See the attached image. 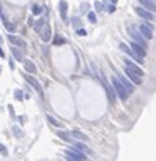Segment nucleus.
<instances>
[{"label":"nucleus","instance_id":"1","mask_svg":"<svg viewBox=\"0 0 156 161\" xmlns=\"http://www.w3.org/2000/svg\"><path fill=\"white\" fill-rule=\"evenodd\" d=\"M128 32H129V35H131V38L134 40V43H137L139 46H142L144 49H147V40L140 35V32H139L136 27H128Z\"/></svg>","mask_w":156,"mask_h":161},{"label":"nucleus","instance_id":"2","mask_svg":"<svg viewBox=\"0 0 156 161\" xmlns=\"http://www.w3.org/2000/svg\"><path fill=\"white\" fill-rule=\"evenodd\" d=\"M112 85H114V89H115V92H117L118 98H120L121 101H126V100H128V95H129V93L125 90V87L120 84V80H118L117 78H112Z\"/></svg>","mask_w":156,"mask_h":161},{"label":"nucleus","instance_id":"3","mask_svg":"<svg viewBox=\"0 0 156 161\" xmlns=\"http://www.w3.org/2000/svg\"><path fill=\"white\" fill-rule=\"evenodd\" d=\"M98 79L101 80V84H102V87L106 89V92H107V96H109V101H112V103H115V92L111 89V85L107 84V80H106V78H104V74H102L101 71H98Z\"/></svg>","mask_w":156,"mask_h":161},{"label":"nucleus","instance_id":"4","mask_svg":"<svg viewBox=\"0 0 156 161\" xmlns=\"http://www.w3.org/2000/svg\"><path fill=\"white\" fill-rule=\"evenodd\" d=\"M125 68H126V70H129L131 73H134V74H137L139 78H142V76H144V70H142L140 66H137V63L131 62L129 59H126V60H125Z\"/></svg>","mask_w":156,"mask_h":161},{"label":"nucleus","instance_id":"5","mask_svg":"<svg viewBox=\"0 0 156 161\" xmlns=\"http://www.w3.org/2000/svg\"><path fill=\"white\" fill-rule=\"evenodd\" d=\"M24 79L27 80L28 84H30V85L33 87V89L36 90V93H38V95L43 98V95H44V93H43V89H41V85H39V82H38V80H36L35 78H33V76H30V74H24Z\"/></svg>","mask_w":156,"mask_h":161},{"label":"nucleus","instance_id":"6","mask_svg":"<svg viewBox=\"0 0 156 161\" xmlns=\"http://www.w3.org/2000/svg\"><path fill=\"white\" fill-rule=\"evenodd\" d=\"M139 32H140V35L144 36L145 40H153V29H151L150 25L140 24L139 25Z\"/></svg>","mask_w":156,"mask_h":161},{"label":"nucleus","instance_id":"7","mask_svg":"<svg viewBox=\"0 0 156 161\" xmlns=\"http://www.w3.org/2000/svg\"><path fill=\"white\" fill-rule=\"evenodd\" d=\"M136 13H137L140 18H144V19H148V21H155V14L151 11H148V10H145V8H142V6H137L136 8Z\"/></svg>","mask_w":156,"mask_h":161},{"label":"nucleus","instance_id":"8","mask_svg":"<svg viewBox=\"0 0 156 161\" xmlns=\"http://www.w3.org/2000/svg\"><path fill=\"white\" fill-rule=\"evenodd\" d=\"M39 32H41V40H43L44 43H47L49 40L52 38V30H51V25H49V24H44V25H43V29L39 30Z\"/></svg>","mask_w":156,"mask_h":161},{"label":"nucleus","instance_id":"9","mask_svg":"<svg viewBox=\"0 0 156 161\" xmlns=\"http://www.w3.org/2000/svg\"><path fill=\"white\" fill-rule=\"evenodd\" d=\"M120 51H123V52L128 54V55H131V57H132V59H134L137 63H144V59H140L139 55H136V54L131 51V48H129V46H126L125 43H121V44H120Z\"/></svg>","mask_w":156,"mask_h":161},{"label":"nucleus","instance_id":"10","mask_svg":"<svg viewBox=\"0 0 156 161\" xmlns=\"http://www.w3.org/2000/svg\"><path fill=\"white\" fill-rule=\"evenodd\" d=\"M131 51L134 52L136 55H139L140 59H145V55H147V49H144L142 46H139L137 43H134V41L131 43Z\"/></svg>","mask_w":156,"mask_h":161},{"label":"nucleus","instance_id":"11","mask_svg":"<svg viewBox=\"0 0 156 161\" xmlns=\"http://www.w3.org/2000/svg\"><path fill=\"white\" fill-rule=\"evenodd\" d=\"M65 153L68 156H74V158H79L82 161H85V158H87V156H85L81 150H77V149H68V150H65Z\"/></svg>","mask_w":156,"mask_h":161},{"label":"nucleus","instance_id":"12","mask_svg":"<svg viewBox=\"0 0 156 161\" xmlns=\"http://www.w3.org/2000/svg\"><path fill=\"white\" fill-rule=\"evenodd\" d=\"M8 41L11 43V44H14V46H19V48H25V41L22 38H19V36H16V35H8Z\"/></svg>","mask_w":156,"mask_h":161},{"label":"nucleus","instance_id":"13","mask_svg":"<svg viewBox=\"0 0 156 161\" xmlns=\"http://www.w3.org/2000/svg\"><path fill=\"white\" fill-rule=\"evenodd\" d=\"M117 79L120 80V84L125 87V90H126V92H128V93H132V92H134V85H132V84L129 82V80L126 79V78H123V76H118Z\"/></svg>","mask_w":156,"mask_h":161},{"label":"nucleus","instance_id":"14","mask_svg":"<svg viewBox=\"0 0 156 161\" xmlns=\"http://www.w3.org/2000/svg\"><path fill=\"white\" fill-rule=\"evenodd\" d=\"M139 2H140L142 8L148 10V11H151V13H153L155 10H156V5H155V2H153V0H139Z\"/></svg>","mask_w":156,"mask_h":161},{"label":"nucleus","instance_id":"15","mask_svg":"<svg viewBox=\"0 0 156 161\" xmlns=\"http://www.w3.org/2000/svg\"><path fill=\"white\" fill-rule=\"evenodd\" d=\"M22 62H24V66H25V70H27L28 73H33V74H36V66H35V63H33L32 60L22 59Z\"/></svg>","mask_w":156,"mask_h":161},{"label":"nucleus","instance_id":"16","mask_svg":"<svg viewBox=\"0 0 156 161\" xmlns=\"http://www.w3.org/2000/svg\"><path fill=\"white\" fill-rule=\"evenodd\" d=\"M58 10H60L62 19H66V18H68V3H66L65 0H62V2H60V5H58Z\"/></svg>","mask_w":156,"mask_h":161},{"label":"nucleus","instance_id":"17","mask_svg":"<svg viewBox=\"0 0 156 161\" xmlns=\"http://www.w3.org/2000/svg\"><path fill=\"white\" fill-rule=\"evenodd\" d=\"M125 73H126V74H128V78L132 80V84H136V85H140V84H142V78H139L137 74H134V73H131V71H129V70H126V68H125Z\"/></svg>","mask_w":156,"mask_h":161},{"label":"nucleus","instance_id":"18","mask_svg":"<svg viewBox=\"0 0 156 161\" xmlns=\"http://www.w3.org/2000/svg\"><path fill=\"white\" fill-rule=\"evenodd\" d=\"M71 136H74L76 139H79V141H88V137L85 136L84 133H81L79 130H73V131H71Z\"/></svg>","mask_w":156,"mask_h":161},{"label":"nucleus","instance_id":"19","mask_svg":"<svg viewBox=\"0 0 156 161\" xmlns=\"http://www.w3.org/2000/svg\"><path fill=\"white\" fill-rule=\"evenodd\" d=\"M46 119H47V122L51 123V125L57 126V128H62V126H63V123H60V122H58V120H55L54 117H51V115H49V114H47V115H46Z\"/></svg>","mask_w":156,"mask_h":161},{"label":"nucleus","instance_id":"20","mask_svg":"<svg viewBox=\"0 0 156 161\" xmlns=\"http://www.w3.org/2000/svg\"><path fill=\"white\" fill-rule=\"evenodd\" d=\"M73 144H74V147H76L77 150H81V152H88V153H92V150H88V147L84 145L82 142H73Z\"/></svg>","mask_w":156,"mask_h":161},{"label":"nucleus","instance_id":"21","mask_svg":"<svg viewBox=\"0 0 156 161\" xmlns=\"http://www.w3.org/2000/svg\"><path fill=\"white\" fill-rule=\"evenodd\" d=\"M57 134H58V137H60V139L65 141V142H73V139L69 137V134L66 133V131H58Z\"/></svg>","mask_w":156,"mask_h":161},{"label":"nucleus","instance_id":"22","mask_svg":"<svg viewBox=\"0 0 156 161\" xmlns=\"http://www.w3.org/2000/svg\"><path fill=\"white\" fill-rule=\"evenodd\" d=\"M44 24H46V21H44V19H39V21H36V24L33 25V29H35L36 32H39V30L43 29V25H44Z\"/></svg>","mask_w":156,"mask_h":161},{"label":"nucleus","instance_id":"23","mask_svg":"<svg viewBox=\"0 0 156 161\" xmlns=\"http://www.w3.org/2000/svg\"><path fill=\"white\" fill-rule=\"evenodd\" d=\"M32 13H33V14H35V16L41 14V13H43L41 6H39V5H36V3H35V5H33V6H32Z\"/></svg>","mask_w":156,"mask_h":161},{"label":"nucleus","instance_id":"24","mask_svg":"<svg viewBox=\"0 0 156 161\" xmlns=\"http://www.w3.org/2000/svg\"><path fill=\"white\" fill-rule=\"evenodd\" d=\"M11 52L14 54V57H16V60H19V62H22V59H24V57H22V54L18 51V49L16 48H11Z\"/></svg>","mask_w":156,"mask_h":161},{"label":"nucleus","instance_id":"25","mask_svg":"<svg viewBox=\"0 0 156 161\" xmlns=\"http://www.w3.org/2000/svg\"><path fill=\"white\" fill-rule=\"evenodd\" d=\"M3 24H5V27L9 30V32H14V30H16V25H14V24H9V22L6 21L5 18H3Z\"/></svg>","mask_w":156,"mask_h":161},{"label":"nucleus","instance_id":"26","mask_svg":"<svg viewBox=\"0 0 156 161\" xmlns=\"http://www.w3.org/2000/svg\"><path fill=\"white\" fill-rule=\"evenodd\" d=\"M66 40L63 38V36H55L54 38V44H65Z\"/></svg>","mask_w":156,"mask_h":161},{"label":"nucleus","instance_id":"27","mask_svg":"<svg viewBox=\"0 0 156 161\" xmlns=\"http://www.w3.org/2000/svg\"><path fill=\"white\" fill-rule=\"evenodd\" d=\"M14 96L18 101H22V98H24V93H22V90H16L14 92Z\"/></svg>","mask_w":156,"mask_h":161},{"label":"nucleus","instance_id":"28","mask_svg":"<svg viewBox=\"0 0 156 161\" xmlns=\"http://www.w3.org/2000/svg\"><path fill=\"white\" fill-rule=\"evenodd\" d=\"M0 153H2V155H8V150H6V147L3 145V144H0Z\"/></svg>","mask_w":156,"mask_h":161},{"label":"nucleus","instance_id":"29","mask_svg":"<svg viewBox=\"0 0 156 161\" xmlns=\"http://www.w3.org/2000/svg\"><path fill=\"white\" fill-rule=\"evenodd\" d=\"M76 33H77L79 36H85V35H87V32H85L84 29H77V32H76Z\"/></svg>","mask_w":156,"mask_h":161},{"label":"nucleus","instance_id":"30","mask_svg":"<svg viewBox=\"0 0 156 161\" xmlns=\"http://www.w3.org/2000/svg\"><path fill=\"white\" fill-rule=\"evenodd\" d=\"M88 19H90V22H96V16H95V13H88Z\"/></svg>","mask_w":156,"mask_h":161},{"label":"nucleus","instance_id":"31","mask_svg":"<svg viewBox=\"0 0 156 161\" xmlns=\"http://www.w3.org/2000/svg\"><path fill=\"white\" fill-rule=\"evenodd\" d=\"M13 131L16 133V136H18V137H22V131L19 128H16V126H14V128H13Z\"/></svg>","mask_w":156,"mask_h":161},{"label":"nucleus","instance_id":"32","mask_svg":"<svg viewBox=\"0 0 156 161\" xmlns=\"http://www.w3.org/2000/svg\"><path fill=\"white\" fill-rule=\"evenodd\" d=\"M95 8L98 10V11H101V10H102V3L101 2H95Z\"/></svg>","mask_w":156,"mask_h":161},{"label":"nucleus","instance_id":"33","mask_svg":"<svg viewBox=\"0 0 156 161\" xmlns=\"http://www.w3.org/2000/svg\"><path fill=\"white\" fill-rule=\"evenodd\" d=\"M66 160H68V161H82V160H79V158H74V156H68V155H66Z\"/></svg>","mask_w":156,"mask_h":161},{"label":"nucleus","instance_id":"34","mask_svg":"<svg viewBox=\"0 0 156 161\" xmlns=\"http://www.w3.org/2000/svg\"><path fill=\"white\" fill-rule=\"evenodd\" d=\"M115 10H117V8H115V5H111V6H109V8H107V11H109V13H111V14H112V13H114Z\"/></svg>","mask_w":156,"mask_h":161},{"label":"nucleus","instance_id":"35","mask_svg":"<svg viewBox=\"0 0 156 161\" xmlns=\"http://www.w3.org/2000/svg\"><path fill=\"white\" fill-rule=\"evenodd\" d=\"M19 122H21V123H24V122H27V117H24V115H21V117H19Z\"/></svg>","mask_w":156,"mask_h":161},{"label":"nucleus","instance_id":"36","mask_svg":"<svg viewBox=\"0 0 156 161\" xmlns=\"http://www.w3.org/2000/svg\"><path fill=\"white\" fill-rule=\"evenodd\" d=\"M8 111H9V114H11V115H14V109H13V106H8Z\"/></svg>","mask_w":156,"mask_h":161},{"label":"nucleus","instance_id":"37","mask_svg":"<svg viewBox=\"0 0 156 161\" xmlns=\"http://www.w3.org/2000/svg\"><path fill=\"white\" fill-rule=\"evenodd\" d=\"M0 57H5V52H3L2 48H0Z\"/></svg>","mask_w":156,"mask_h":161},{"label":"nucleus","instance_id":"38","mask_svg":"<svg viewBox=\"0 0 156 161\" xmlns=\"http://www.w3.org/2000/svg\"><path fill=\"white\" fill-rule=\"evenodd\" d=\"M111 2H112V5H115V3H117V0H111Z\"/></svg>","mask_w":156,"mask_h":161},{"label":"nucleus","instance_id":"39","mask_svg":"<svg viewBox=\"0 0 156 161\" xmlns=\"http://www.w3.org/2000/svg\"><path fill=\"white\" fill-rule=\"evenodd\" d=\"M0 73H2V68H0Z\"/></svg>","mask_w":156,"mask_h":161}]
</instances>
